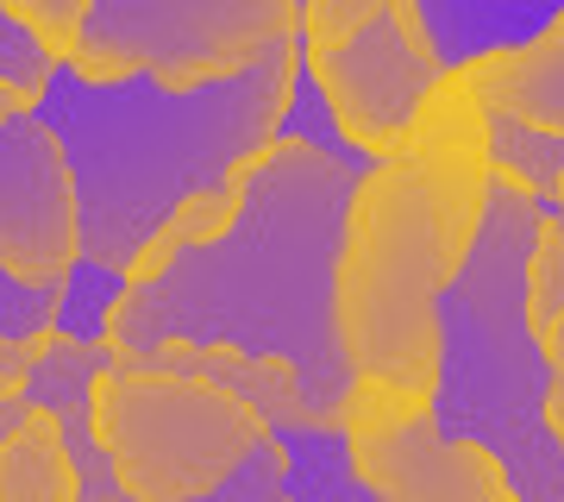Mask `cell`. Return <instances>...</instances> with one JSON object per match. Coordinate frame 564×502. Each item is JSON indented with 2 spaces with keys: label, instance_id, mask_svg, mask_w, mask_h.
I'll list each match as a JSON object with an SVG mask.
<instances>
[{
  "label": "cell",
  "instance_id": "cell-10",
  "mask_svg": "<svg viewBox=\"0 0 564 502\" xmlns=\"http://www.w3.org/2000/svg\"><path fill=\"white\" fill-rule=\"evenodd\" d=\"M452 76L484 100V107H502V114H514V120H533V126H545V132H564V13L545 20L533 39L458 63Z\"/></svg>",
  "mask_w": 564,
  "mask_h": 502
},
{
  "label": "cell",
  "instance_id": "cell-1",
  "mask_svg": "<svg viewBox=\"0 0 564 502\" xmlns=\"http://www.w3.org/2000/svg\"><path fill=\"white\" fill-rule=\"evenodd\" d=\"M358 163L307 139H270L245 163V201L214 239L188 245L151 277H126L107 308V345L220 340L276 352L307 396L345 415L351 364L339 340V239Z\"/></svg>",
  "mask_w": 564,
  "mask_h": 502
},
{
  "label": "cell",
  "instance_id": "cell-19",
  "mask_svg": "<svg viewBox=\"0 0 564 502\" xmlns=\"http://www.w3.org/2000/svg\"><path fill=\"white\" fill-rule=\"evenodd\" d=\"M51 70H57V57L32 32H20V25L7 20V7H0V82H13V88H25V95L39 100Z\"/></svg>",
  "mask_w": 564,
  "mask_h": 502
},
{
  "label": "cell",
  "instance_id": "cell-18",
  "mask_svg": "<svg viewBox=\"0 0 564 502\" xmlns=\"http://www.w3.org/2000/svg\"><path fill=\"white\" fill-rule=\"evenodd\" d=\"M0 7H7V20L20 25V32H32L57 63L76 51L82 20H88V0H0Z\"/></svg>",
  "mask_w": 564,
  "mask_h": 502
},
{
  "label": "cell",
  "instance_id": "cell-16",
  "mask_svg": "<svg viewBox=\"0 0 564 502\" xmlns=\"http://www.w3.org/2000/svg\"><path fill=\"white\" fill-rule=\"evenodd\" d=\"M282 483H289V459H282L276 427L263 421L258 434L245 440L239 459L226 464L220 478H214V490H207V496H214V502H276Z\"/></svg>",
  "mask_w": 564,
  "mask_h": 502
},
{
  "label": "cell",
  "instance_id": "cell-2",
  "mask_svg": "<svg viewBox=\"0 0 564 502\" xmlns=\"http://www.w3.org/2000/svg\"><path fill=\"white\" fill-rule=\"evenodd\" d=\"M295 70H302L295 39L270 44L245 70L202 82L82 76L76 63H57L32 114L57 132L69 163L82 264L126 277L151 226L176 201L239 177L276 139Z\"/></svg>",
  "mask_w": 564,
  "mask_h": 502
},
{
  "label": "cell",
  "instance_id": "cell-15",
  "mask_svg": "<svg viewBox=\"0 0 564 502\" xmlns=\"http://www.w3.org/2000/svg\"><path fill=\"white\" fill-rule=\"evenodd\" d=\"M276 440L282 459H289L282 496H370L351 471L345 427H276Z\"/></svg>",
  "mask_w": 564,
  "mask_h": 502
},
{
  "label": "cell",
  "instance_id": "cell-20",
  "mask_svg": "<svg viewBox=\"0 0 564 502\" xmlns=\"http://www.w3.org/2000/svg\"><path fill=\"white\" fill-rule=\"evenodd\" d=\"M25 389V340H7L0 333V396Z\"/></svg>",
  "mask_w": 564,
  "mask_h": 502
},
{
  "label": "cell",
  "instance_id": "cell-6",
  "mask_svg": "<svg viewBox=\"0 0 564 502\" xmlns=\"http://www.w3.org/2000/svg\"><path fill=\"white\" fill-rule=\"evenodd\" d=\"M345 452L370 496L383 502H508V464L477 440L445 434L426 389L351 377L345 389Z\"/></svg>",
  "mask_w": 564,
  "mask_h": 502
},
{
  "label": "cell",
  "instance_id": "cell-3",
  "mask_svg": "<svg viewBox=\"0 0 564 502\" xmlns=\"http://www.w3.org/2000/svg\"><path fill=\"white\" fill-rule=\"evenodd\" d=\"M540 226V201L521 182L489 177L484 226L440 289V364H433V415L445 434L489 446L508 464L521 502H564V452L545 434V371L540 327L527 314V245Z\"/></svg>",
  "mask_w": 564,
  "mask_h": 502
},
{
  "label": "cell",
  "instance_id": "cell-23",
  "mask_svg": "<svg viewBox=\"0 0 564 502\" xmlns=\"http://www.w3.org/2000/svg\"><path fill=\"white\" fill-rule=\"evenodd\" d=\"M20 107H32V95H25V88H13V82H0V120H13Z\"/></svg>",
  "mask_w": 564,
  "mask_h": 502
},
{
  "label": "cell",
  "instance_id": "cell-9",
  "mask_svg": "<svg viewBox=\"0 0 564 502\" xmlns=\"http://www.w3.org/2000/svg\"><path fill=\"white\" fill-rule=\"evenodd\" d=\"M113 364L107 340H82L69 327H44L25 340V402L44 408L69 440V459L82 471V502H120V471L95 434V377Z\"/></svg>",
  "mask_w": 564,
  "mask_h": 502
},
{
  "label": "cell",
  "instance_id": "cell-8",
  "mask_svg": "<svg viewBox=\"0 0 564 502\" xmlns=\"http://www.w3.org/2000/svg\"><path fill=\"white\" fill-rule=\"evenodd\" d=\"M76 258V189L63 145L32 107H20L0 120V264L25 282H63Z\"/></svg>",
  "mask_w": 564,
  "mask_h": 502
},
{
  "label": "cell",
  "instance_id": "cell-7",
  "mask_svg": "<svg viewBox=\"0 0 564 502\" xmlns=\"http://www.w3.org/2000/svg\"><path fill=\"white\" fill-rule=\"evenodd\" d=\"M302 70L333 107L345 145H358L370 163L402 151L421 100L445 82V57L426 39V20L414 0H383L345 39L302 51Z\"/></svg>",
  "mask_w": 564,
  "mask_h": 502
},
{
  "label": "cell",
  "instance_id": "cell-25",
  "mask_svg": "<svg viewBox=\"0 0 564 502\" xmlns=\"http://www.w3.org/2000/svg\"><path fill=\"white\" fill-rule=\"evenodd\" d=\"M545 214H552V221H558V226H564V201H558V207H545Z\"/></svg>",
  "mask_w": 564,
  "mask_h": 502
},
{
  "label": "cell",
  "instance_id": "cell-24",
  "mask_svg": "<svg viewBox=\"0 0 564 502\" xmlns=\"http://www.w3.org/2000/svg\"><path fill=\"white\" fill-rule=\"evenodd\" d=\"M25 408H32V402H25V389H13V396H0V434H7V427L20 421Z\"/></svg>",
  "mask_w": 564,
  "mask_h": 502
},
{
  "label": "cell",
  "instance_id": "cell-14",
  "mask_svg": "<svg viewBox=\"0 0 564 502\" xmlns=\"http://www.w3.org/2000/svg\"><path fill=\"white\" fill-rule=\"evenodd\" d=\"M239 201H245V170H239V177H226V182H214V189H195L188 201H176V207L151 226V239L139 245V258H132V270H126V277H151V270H163L176 252L214 239V233L239 214Z\"/></svg>",
  "mask_w": 564,
  "mask_h": 502
},
{
  "label": "cell",
  "instance_id": "cell-12",
  "mask_svg": "<svg viewBox=\"0 0 564 502\" xmlns=\"http://www.w3.org/2000/svg\"><path fill=\"white\" fill-rule=\"evenodd\" d=\"M0 502H82V471L69 440L44 408H25L0 434Z\"/></svg>",
  "mask_w": 564,
  "mask_h": 502
},
{
  "label": "cell",
  "instance_id": "cell-17",
  "mask_svg": "<svg viewBox=\"0 0 564 502\" xmlns=\"http://www.w3.org/2000/svg\"><path fill=\"white\" fill-rule=\"evenodd\" d=\"M527 314L533 327L564 314V226L552 214H540L533 245H527Z\"/></svg>",
  "mask_w": 564,
  "mask_h": 502
},
{
  "label": "cell",
  "instance_id": "cell-4",
  "mask_svg": "<svg viewBox=\"0 0 564 502\" xmlns=\"http://www.w3.org/2000/svg\"><path fill=\"white\" fill-rule=\"evenodd\" d=\"M263 427L251 402L188 371L113 359L95 377V434L120 471L126 496L188 502L207 496L214 478Z\"/></svg>",
  "mask_w": 564,
  "mask_h": 502
},
{
  "label": "cell",
  "instance_id": "cell-5",
  "mask_svg": "<svg viewBox=\"0 0 564 502\" xmlns=\"http://www.w3.org/2000/svg\"><path fill=\"white\" fill-rule=\"evenodd\" d=\"M295 20L302 0H88L82 39L63 63L82 76L202 82L295 39Z\"/></svg>",
  "mask_w": 564,
  "mask_h": 502
},
{
  "label": "cell",
  "instance_id": "cell-26",
  "mask_svg": "<svg viewBox=\"0 0 564 502\" xmlns=\"http://www.w3.org/2000/svg\"><path fill=\"white\" fill-rule=\"evenodd\" d=\"M558 201H564V177H558ZM558 201H552V207H558Z\"/></svg>",
  "mask_w": 564,
  "mask_h": 502
},
{
  "label": "cell",
  "instance_id": "cell-22",
  "mask_svg": "<svg viewBox=\"0 0 564 502\" xmlns=\"http://www.w3.org/2000/svg\"><path fill=\"white\" fill-rule=\"evenodd\" d=\"M545 434H552V440H558V452H564V396H558V389L545 396Z\"/></svg>",
  "mask_w": 564,
  "mask_h": 502
},
{
  "label": "cell",
  "instance_id": "cell-13",
  "mask_svg": "<svg viewBox=\"0 0 564 502\" xmlns=\"http://www.w3.org/2000/svg\"><path fill=\"white\" fill-rule=\"evenodd\" d=\"M489 163H496V177L521 182L545 214V207L558 201L564 132H545V126H533V120H514V114H502V107H489Z\"/></svg>",
  "mask_w": 564,
  "mask_h": 502
},
{
  "label": "cell",
  "instance_id": "cell-11",
  "mask_svg": "<svg viewBox=\"0 0 564 502\" xmlns=\"http://www.w3.org/2000/svg\"><path fill=\"white\" fill-rule=\"evenodd\" d=\"M426 20V39L445 57V70L533 39L545 20H558L564 0H414Z\"/></svg>",
  "mask_w": 564,
  "mask_h": 502
},
{
  "label": "cell",
  "instance_id": "cell-21",
  "mask_svg": "<svg viewBox=\"0 0 564 502\" xmlns=\"http://www.w3.org/2000/svg\"><path fill=\"white\" fill-rule=\"evenodd\" d=\"M540 345H545V371H552V389L564 396V314L540 327Z\"/></svg>",
  "mask_w": 564,
  "mask_h": 502
}]
</instances>
